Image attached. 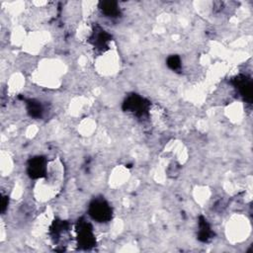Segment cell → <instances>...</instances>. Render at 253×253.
Returning <instances> with one entry per match:
<instances>
[{
  "mask_svg": "<svg viewBox=\"0 0 253 253\" xmlns=\"http://www.w3.org/2000/svg\"><path fill=\"white\" fill-rule=\"evenodd\" d=\"M123 110L136 117H145L148 114L149 102L137 94H131L124 101Z\"/></svg>",
  "mask_w": 253,
  "mask_h": 253,
  "instance_id": "obj_1",
  "label": "cell"
},
{
  "mask_svg": "<svg viewBox=\"0 0 253 253\" xmlns=\"http://www.w3.org/2000/svg\"><path fill=\"white\" fill-rule=\"evenodd\" d=\"M1 211H2V212L6 210V208H7V206H8V197H3L2 198V203H1Z\"/></svg>",
  "mask_w": 253,
  "mask_h": 253,
  "instance_id": "obj_11",
  "label": "cell"
},
{
  "mask_svg": "<svg viewBox=\"0 0 253 253\" xmlns=\"http://www.w3.org/2000/svg\"><path fill=\"white\" fill-rule=\"evenodd\" d=\"M213 232L211 228V225L209 224L208 220L204 216H200L199 218V233H198V239L203 242L209 241Z\"/></svg>",
  "mask_w": 253,
  "mask_h": 253,
  "instance_id": "obj_7",
  "label": "cell"
},
{
  "mask_svg": "<svg viewBox=\"0 0 253 253\" xmlns=\"http://www.w3.org/2000/svg\"><path fill=\"white\" fill-rule=\"evenodd\" d=\"M99 8L104 15L107 17H118L120 15V8L117 2L115 1H101L99 3Z\"/></svg>",
  "mask_w": 253,
  "mask_h": 253,
  "instance_id": "obj_8",
  "label": "cell"
},
{
  "mask_svg": "<svg viewBox=\"0 0 253 253\" xmlns=\"http://www.w3.org/2000/svg\"><path fill=\"white\" fill-rule=\"evenodd\" d=\"M112 37L100 26H96L92 32V35L89 38L90 43L98 50L104 51L108 49V43L111 41Z\"/></svg>",
  "mask_w": 253,
  "mask_h": 253,
  "instance_id": "obj_4",
  "label": "cell"
},
{
  "mask_svg": "<svg viewBox=\"0 0 253 253\" xmlns=\"http://www.w3.org/2000/svg\"><path fill=\"white\" fill-rule=\"evenodd\" d=\"M90 216L98 222H107L112 218V209L104 199H95L89 206Z\"/></svg>",
  "mask_w": 253,
  "mask_h": 253,
  "instance_id": "obj_2",
  "label": "cell"
},
{
  "mask_svg": "<svg viewBox=\"0 0 253 253\" xmlns=\"http://www.w3.org/2000/svg\"><path fill=\"white\" fill-rule=\"evenodd\" d=\"M27 110L31 117L33 118H40L42 114V107L40 102L35 100H28L27 101Z\"/></svg>",
  "mask_w": 253,
  "mask_h": 253,
  "instance_id": "obj_9",
  "label": "cell"
},
{
  "mask_svg": "<svg viewBox=\"0 0 253 253\" xmlns=\"http://www.w3.org/2000/svg\"><path fill=\"white\" fill-rule=\"evenodd\" d=\"M77 239L81 248L89 249L96 243L92 226L84 219H80L77 223Z\"/></svg>",
  "mask_w": 253,
  "mask_h": 253,
  "instance_id": "obj_3",
  "label": "cell"
},
{
  "mask_svg": "<svg viewBox=\"0 0 253 253\" xmlns=\"http://www.w3.org/2000/svg\"><path fill=\"white\" fill-rule=\"evenodd\" d=\"M233 84L240 95L248 102L252 100V81L245 75H239L233 79Z\"/></svg>",
  "mask_w": 253,
  "mask_h": 253,
  "instance_id": "obj_6",
  "label": "cell"
},
{
  "mask_svg": "<svg viewBox=\"0 0 253 253\" xmlns=\"http://www.w3.org/2000/svg\"><path fill=\"white\" fill-rule=\"evenodd\" d=\"M166 64L170 69L178 70L181 68V59L178 55L172 54V55L168 56V58L166 60Z\"/></svg>",
  "mask_w": 253,
  "mask_h": 253,
  "instance_id": "obj_10",
  "label": "cell"
},
{
  "mask_svg": "<svg viewBox=\"0 0 253 253\" xmlns=\"http://www.w3.org/2000/svg\"><path fill=\"white\" fill-rule=\"evenodd\" d=\"M28 174L33 179H39L45 176L46 160L42 156H36L29 160L27 167Z\"/></svg>",
  "mask_w": 253,
  "mask_h": 253,
  "instance_id": "obj_5",
  "label": "cell"
}]
</instances>
